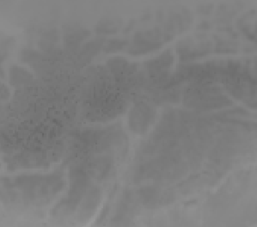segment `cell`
<instances>
[{"mask_svg":"<svg viewBox=\"0 0 257 227\" xmlns=\"http://www.w3.org/2000/svg\"><path fill=\"white\" fill-rule=\"evenodd\" d=\"M155 119L153 108L145 102H140L133 107L128 116V125L132 131L143 135L149 129Z\"/></svg>","mask_w":257,"mask_h":227,"instance_id":"cell-5","label":"cell"},{"mask_svg":"<svg viewBox=\"0 0 257 227\" xmlns=\"http://www.w3.org/2000/svg\"><path fill=\"white\" fill-rule=\"evenodd\" d=\"M105 41L103 39H96L88 42L83 47L81 50V55H84L86 58H91L98 54L99 51L105 45Z\"/></svg>","mask_w":257,"mask_h":227,"instance_id":"cell-15","label":"cell"},{"mask_svg":"<svg viewBox=\"0 0 257 227\" xmlns=\"http://www.w3.org/2000/svg\"><path fill=\"white\" fill-rule=\"evenodd\" d=\"M121 21L119 18H103L96 24V32L99 35L116 34L120 30Z\"/></svg>","mask_w":257,"mask_h":227,"instance_id":"cell-13","label":"cell"},{"mask_svg":"<svg viewBox=\"0 0 257 227\" xmlns=\"http://www.w3.org/2000/svg\"><path fill=\"white\" fill-rule=\"evenodd\" d=\"M32 79V76L29 72L20 67H13L11 69V82L15 85L25 84Z\"/></svg>","mask_w":257,"mask_h":227,"instance_id":"cell-14","label":"cell"},{"mask_svg":"<svg viewBox=\"0 0 257 227\" xmlns=\"http://www.w3.org/2000/svg\"><path fill=\"white\" fill-rule=\"evenodd\" d=\"M170 41L165 31L159 28L145 30L135 34L131 44L128 45L127 53L134 56L144 55L157 51L165 42Z\"/></svg>","mask_w":257,"mask_h":227,"instance_id":"cell-3","label":"cell"},{"mask_svg":"<svg viewBox=\"0 0 257 227\" xmlns=\"http://www.w3.org/2000/svg\"><path fill=\"white\" fill-rule=\"evenodd\" d=\"M128 42L126 40L114 39L109 40L104 45V51L107 54L117 53L121 51L127 46Z\"/></svg>","mask_w":257,"mask_h":227,"instance_id":"cell-16","label":"cell"},{"mask_svg":"<svg viewBox=\"0 0 257 227\" xmlns=\"http://www.w3.org/2000/svg\"><path fill=\"white\" fill-rule=\"evenodd\" d=\"M177 50L180 60L189 61L206 56L212 50V42L206 39L205 36L189 37L177 44Z\"/></svg>","mask_w":257,"mask_h":227,"instance_id":"cell-4","label":"cell"},{"mask_svg":"<svg viewBox=\"0 0 257 227\" xmlns=\"http://www.w3.org/2000/svg\"><path fill=\"white\" fill-rule=\"evenodd\" d=\"M236 46L234 42L230 41H220L217 43V51L218 53H236Z\"/></svg>","mask_w":257,"mask_h":227,"instance_id":"cell-17","label":"cell"},{"mask_svg":"<svg viewBox=\"0 0 257 227\" xmlns=\"http://www.w3.org/2000/svg\"><path fill=\"white\" fill-rule=\"evenodd\" d=\"M89 35H90L89 30H84L81 28L70 29L68 31H66V36H65L66 46L69 48L75 49L78 48L80 42L84 41Z\"/></svg>","mask_w":257,"mask_h":227,"instance_id":"cell-11","label":"cell"},{"mask_svg":"<svg viewBox=\"0 0 257 227\" xmlns=\"http://www.w3.org/2000/svg\"><path fill=\"white\" fill-rule=\"evenodd\" d=\"M248 112L243 108H236L232 110H228L224 113H219L216 115L215 117L220 122L224 123H230L232 124L242 125V124H248L247 120L249 115Z\"/></svg>","mask_w":257,"mask_h":227,"instance_id":"cell-10","label":"cell"},{"mask_svg":"<svg viewBox=\"0 0 257 227\" xmlns=\"http://www.w3.org/2000/svg\"><path fill=\"white\" fill-rule=\"evenodd\" d=\"M135 65H130L128 61L125 58H111V60L108 61V66L111 72L114 75L129 74L134 72L135 70H130V69H135Z\"/></svg>","mask_w":257,"mask_h":227,"instance_id":"cell-12","label":"cell"},{"mask_svg":"<svg viewBox=\"0 0 257 227\" xmlns=\"http://www.w3.org/2000/svg\"><path fill=\"white\" fill-rule=\"evenodd\" d=\"M141 202L147 207H158L171 203L175 200V194L169 188L154 186L145 187L138 191Z\"/></svg>","mask_w":257,"mask_h":227,"instance_id":"cell-6","label":"cell"},{"mask_svg":"<svg viewBox=\"0 0 257 227\" xmlns=\"http://www.w3.org/2000/svg\"><path fill=\"white\" fill-rule=\"evenodd\" d=\"M62 174L50 175H25L14 179L12 185L15 186L23 194L27 203L41 206L48 204L63 188Z\"/></svg>","mask_w":257,"mask_h":227,"instance_id":"cell-1","label":"cell"},{"mask_svg":"<svg viewBox=\"0 0 257 227\" xmlns=\"http://www.w3.org/2000/svg\"><path fill=\"white\" fill-rule=\"evenodd\" d=\"M112 160L108 157L97 158L88 165L87 172L90 176L96 177V179L102 180L108 176L112 170Z\"/></svg>","mask_w":257,"mask_h":227,"instance_id":"cell-9","label":"cell"},{"mask_svg":"<svg viewBox=\"0 0 257 227\" xmlns=\"http://www.w3.org/2000/svg\"><path fill=\"white\" fill-rule=\"evenodd\" d=\"M183 102L197 109H213L233 103L220 88L210 84H194L186 91Z\"/></svg>","mask_w":257,"mask_h":227,"instance_id":"cell-2","label":"cell"},{"mask_svg":"<svg viewBox=\"0 0 257 227\" xmlns=\"http://www.w3.org/2000/svg\"><path fill=\"white\" fill-rule=\"evenodd\" d=\"M174 63L172 49H167L163 54L146 62L148 72L154 78H165Z\"/></svg>","mask_w":257,"mask_h":227,"instance_id":"cell-7","label":"cell"},{"mask_svg":"<svg viewBox=\"0 0 257 227\" xmlns=\"http://www.w3.org/2000/svg\"><path fill=\"white\" fill-rule=\"evenodd\" d=\"M100 195L101 192L99 188L90 187L84 198L82 199L83 201L81 202L80 210L78 214L79 218H87L92 215L93 212H95V210L98 206Z\"/></svg>","mask_w":257,"mask_h":227,"instance_id":"cell-8","label":"cell"},{"mask_svg":"<svg viewBox=\"0 0 257 227\" xmlns=\"http://www.w3.org/2000/svg\"><path fill=\"white\" fill-rule=\"evenodd\" d=\"M212 9V6L211 5H205V6H200V11L199 12L202 14H208L211 12Z\"/></svg>","mask_w":257,"mask_h":227,"instance_id":"cell-18","label":"cell"}]
</instances>
